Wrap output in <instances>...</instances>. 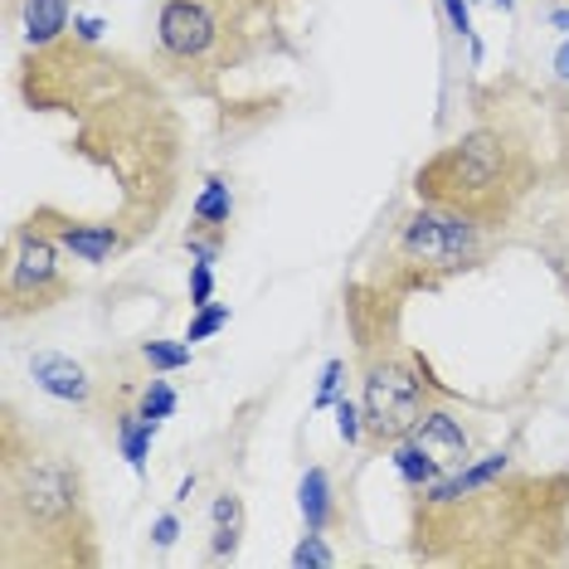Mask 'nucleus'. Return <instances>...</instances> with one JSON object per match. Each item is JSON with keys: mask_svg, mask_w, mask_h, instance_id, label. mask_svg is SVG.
<instances>
[{"mask_svg": "<svg viewBox=\"0 0 569 569\" xmlns=\"http://www.w3.org/2000/svg\"><path fill=\"white\" fill-rule=\"evenodd\" d=\"M102 560L88 472L69 448L6 405L0 419V565L6 569H93Z\"/></svg>", "mask_w": 569, "mask_h": 569, "instance_id": "7ed1b4c3", "label": "nucleus"}, {"mask_svg": "<svg viewBox=\"0 0 569 569\" xmlns=\"http://www.w3.org/2000/svg\"><path fill=\"white\" fill-rule=\"evenodd\" d=\"M443 6V16H448V24L462 34V40H472V16H468V0H438ZM472 49H477V40H472ZM482 54V49H477Z\"/></svg>", "mask_w": 569, "mask_h": 569, "instance_id": "b1692460", "label": "nucleus"}, {"mask_svg": "<svg viewBox=\"0 0 569 569\" xmlns=\"http://www.w3.org/2000/svg\"><path fill=\"white\" fill-rule=\"evenodd\" d=\"M214 302V263L196 258L190 263V307H210Z\"/></svg>", "mask_w": 569, "mask_h": 569, "instance_id": "4be33fe9", "label": "nucleus"}, {"mask_svg": "<svg viewBox=\"0 0 569 569\" xmlns=\"http://www.w3.org/2000/svg\"><path fill=\"white\" fill-rule=\"evenodd\" d=\"M229 327V307L224 302H210V307H196V317H190V331H186V341L196 346V341H210L214 331H224Z\"/></svg>", "mask_w": 569, "mask_h": 569, "instance_id": "6ab92c4d", "label": "nucleus"}, {"mask_svg": "<svg viewBox=\"0 0 569 569\" xmlns=\"http://www.w3.org/2000/svg\"><path fill=\"white\" fill-rule=\"evenodd\" d=\"M555 24H560V30H569V16H565V10H555V16H550Z\"/></svg>", "mask_w": 569, "mask_h": 569, "instance_id": "cd10ccee", "label": "nucleus"}, {"mask_svg": "<svg viewBox=\"0 0 569 569\" xmlns=\"http://www.w3.org/2000/svg\"><path fill=\"white\" fill-rule=\"evenodd\" d=\"M487 253H491L487 229H477L472 219L433 210V204L419 200V210H409L399 219V229H395V239H390V249H385L380 273L375 278H385L390 288L413 297V292L443 288V282L458 278V273L482 268Z\"/></svg>", "mask_w": 569, "mask_h": 569, "instance_id": "0eeeda50", "label": "nucleus"}, {"mask_svg": "<svg viewBox=\"0 0 569 569\" xmlns=\"http://www.w3.org/2000/svg\"><path fill=\"white\" fill-rule=\"evenodd\" d=\"M292 565H297V569H302V565H336L327 536H321V530H307V536L297 540V550H292Z\"/></svg>", "mask_w": 569, "mask_h": 569, "instance_id": "412c9836", "label": "nucleus"}, {"mask_svg": "<svg viewBox=\"0 0 569 569\" xmlns=\"http://www.w3.org/2000/svg\"><path fill=\"white\" fill-rule=\"evenodd\" d=\"M30 375H34V385H40L44 395L63 399V405L88 409V399H93V380H88V370H83L73 356L44 351V356H34V360H30Z\"/></svg>", "mask_w": 569, "mask_h": 569, "instance_id": "9b49d317", "label": "nucleus"}, {"mask_svg": "<svg viewBox=\"0 0 569 569\" xmlns=\"http://www.w3.org/2000/svg\"><path fill=\"white\" fill-rule=\"evenodd\" d=\"M210 516H214L210 555H214V560H234V555H239V540H243V497H239V491H219Z\"/></svg>", "mask_w": 569, "mask_h": 569, "instance_id": "4468645a", "label": "nucleus"}, {"mask_svg": "<svg viewBox=\"0 0 569 569\" xmlns=\"http://www.w3.org/2000/svg\"><path fill=\"white\" fill-rule=\"evenodd\" d=\"M409 443H419L423 452H429L433 458V468L438 472H458V468H468V452H472V438H468V429H462L458 419H452V413L443 409V405H433L429 413H423L419 423H413V429L405 433Z\"/></svg>", "mask_w": 569, "mask_h": 569, "instance_id": "9d476101", "label": "nucleus"}, {"mask_svg": "<svg viewBox=\"0 0 569 569\" xmlns=\"http://www.w3.org/2000/svg\"><path fill=\"white\" fill-rule=\"evenodd\" d=\"M16 93L40 118H69L59 147L118 190V210L102 219L122 229L127 249L157 234L186 180V122L161 73L63 34L59 44L24 49Z\"/></svg>", "mask_w": 569, "mask_h": 569, "instance_id": "f257e3e1", "label": "nucleus"}, {"mask_svg": "<svg viewBox=\"0 0 569 569\" xmlns=\"http://www.w3.org/2000/svg\"><path fill=\"white\" fill-rule=\"evenodd\" d=\"M336 433H341L346 448H356L366 438V409L351 405V399H336Z\"/></svg>", "mask_w": 569, "mask_h": 569, "instance_id": "aec40b11", "label": "nucleus"}, {"mask_svg": "<svg viewBox=\"0 0 569 569\" xmlns=\"http://www.w3.org/2000/svg\"><path fill=\"white\" fill-rule=\"evenodd\" d=\"M176 536H180V521H176V516H157V526H151V540H157L161 550H171Z\"/></svg>", "mask_w": 569, "mask_h": 569, "instance_id": "393cba45", "label": "nucleus"}, {"mask_svg": "<svg viewBox=\"0 0 569 569\" xmlns=\"http://www.w3.org/2000/svg\"><path fill=\"white\" fill-rule=\"evenodd\" d=\"M341 375H346V360H327V370H321V390H317V409H327L341 399Z\"/></svg>", "mask_w": 569, "mask_h": 569, "instance_id": "5701e85b", "label": "nucleus"}, {"mask_svg": "<svg viewBox=\"0 0 569 569\" xmlns=\"http://www.w3.org/2000/svg\"><path fill=\"white\" fill-rule=\"evenodd\" d=\"M550 180V157L540 151L536 118L511 108L507 93L482 98V118L462 127L413 171V196L433 210L462 214L497 234L516 224L521 204Z\"/></svg>", "mask_w": 569, "mask_h": 569, "instance_id": "20e7f679", "label": "nucleus"}, {"mask_svg": "<svg viewBox=\"0 0 569 569\" xmlns=\"http://www.w3.org/2000/svg\"><path fill=\"white\" fill-rule=\"evenodd\" d=\"M390 462H395V472L405 477V487H409V491L433 487L438 477H443V472L433 468V458H429V452H423L419 443H409V438H399V443L390 448Z\"/></svg>", "mask_w": 569, "mask_h": 569, "instance_id": "dca6fc26", "label": "nucleus"}, {"mask_svg": "<svg viewBox=\"0 0 569 569\" xmlns=\"http://www.w3.org/2000/svg\"><path fill=\"white\" fill-rule=\"evenodd\" d=\"M297 0H161L157 63L190 93L214 98L234 73L282 44Z\"/></svg>", "mask_w": 569, "mask_h": 569, "instance_id": "423d86ee", "label": "nucleus"}, {"mask_svg": "<svg viewBox=\"0 0 569 569\" xmlns=\"http://www.w3.org/2000/svg\"><path fill=\"white\" fill-rule=\"evenodd\" d=\"M20 6L24 0H6V20H20Z\"/></svg>", "mask_w": 569, "mask_h": 569, "instance_id": "bb28decb", "label": "nucleus"}, {"mask_svg": "<svg viewBox=\"0 0 569 569\" xmlns=\"http://www.w3.org/2000/svg\"><path fill=\"white\" fill-rule=\"evenodd\" d=\"M73 278L63 273V249L54 234H44L40 224L20 219L6 239V268H0V312L6 321L40 317L49 307L69 302Z\"/></svg>", "mask_w": 569, "mask_h": 569, "instance_id": "6e6552de", "label": "nucleus"}, {"mask_svg": "<svg viewBox=\"0 0 569 569\" xmlns=\"http://www.w3.org/2000/svg\"><path fill=\"white\" fill-rule=\"evenodd\" d=\"M20 20H24V49H44L69 34L73 10H69V0H24Z\"/></svg>", "mask_w": 569, "mask_h": 569, "instance_id": "f8f14e48", "label": "nucleus"}, {"mask_svg": "<svg viewBox=\"0 0 569 569\" xmlns=\"http://www.w3.org/2000/svg\"><path fill=\"white\" fill-rule=\"evenodd\" d=\"M157 429H161V423H147L137 409L118 413V443H122V458L132 462L137 477L147 472V452H151V438H157Z\"/></svg>", "mask_w": 569, "mask_h": 569, "instance_id": "2eb2a0df", "label": "nucleus"}, {"mask_svg": "<svg viewBox=\"0 0 569 569\" xmlns=\"http://www.w3.org/2000/svg\"><path fill=\"white\" fill-rule=\"evenodd\" d=\"M297 507H302L307 530H331L336 526V491L327 468H307L297 482Z\"/></svg>", "mask_w": 569, "mask_h": 569, "instance_id": "ddd939ff", "label": "nucleus"}, {"mask_svg": "<svg viewBox=\"0 0 569 569\" xmlns=\"http://www.w3.org/2000/svg\"><path fill=\"white\" fill-rule=\"evenodd\" d=\"M405 292L375 273L346 288V331L356 341L366 438L380 448H395L433 405L452 399V390L433 380L423 351L405 341Z\"/></svg>", "mask_w": 569, "mask_h": 569, "instance_id": "39448f33", "label": "nucleus"}, {"mask_svg": "<svg viewBox=\"0 0 569 569\" xmlns=\"http://www.w3.org/2000/svg\"><path fill=\"white\" fill-rule=\"evenodd\" d=\"M141 360L157 375H171V370L190 366V346L186 341H141Z\"/></svg>", "mask_w": 569, "mask_h": 569, "instance_id": "a211bd4d", "label": "nucleus"}, {"mask_svg": "<svg viewBox=\"0 0 569 569\" xmlns=\"http://www.w3.org/2000/svg\"><path fill=\"white\" fill-rule=\"evenodd\" d=\"M409 560L458 569L569 565V472L511 468L487 452L409 497Z\"/></svg>", "mask_w": 569, "mask_h": 569, "instance_id": "f03ea898", "label": "nucleus"}, {"mask_svg": "<svg viewBox=\"0 0 569 569\" xmlns=\"http://www.w3.org/2000/svg\"><path fill=\"white\" fill-rule=\"evenodd\" d=\"M546 98V122H550V186L560 190V219H555V234H560V249H555V268L569 282V83L550 88Z\"/></svg>", "mask_w": 569, "mask_h": 569, "instance_id": "1a4fd4ad", "label": "nucleus"}, {"mask_svg": "<svg viewBox=\"0 0 569 569\" xmlns=\"http://www.w3.org/2000/svg\"><path fill=\"white\" fill-rule=\"evenodd\" d=\"M555 73H560V83H569V40L560 44V54H555Z\"/></svg>", "mask_w": 569, "mask_h": 569, "instance_id": "a878e982", "label": "nucleus"}, {"mask_svg": "<svg viewBox=\"0 0 569 569\" xmlns=\"http://www.w3.org/2000/svg\"><path fill=\"white\" fill-rule=\"evenodd\" d=\"M132 409H137L147 423H166V419L176 413V390L161 380V375H151V385L137 395V405H132Z\"/></svg>", "mask_w": 569, "mask_h": 569, "instance_id": "f3484780", "label": "nucleus"}, {"mask_svg": "<svg viewBox=\"0 0 569 569\" xmlns=\"http://www.w3.org/2000/svg\"><path fill=\"white\" fill-rule=\"evenodd\" d=\"M491 6H501V10H507V16H511V10H516V0H491Z\"/></svg>", "mask_w": 569, "mask_h": 569, "instance_id": "c85d7f7f", "label": "nucleus"}]
</instances>
